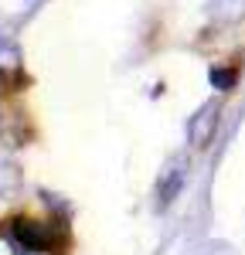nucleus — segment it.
I'll return each instance as SVG.
<instances>
[{
  "label": "nucleus",
  "instance_id": "obj_1",
  "mask_svg": "<svg viewBox=\"0 0 245 255\" xmlns=\"http://www.w3.org/2000/svg\"><path fill=\"white\" fill-rule=\"evenodd\" d=\"M218 116H222V109H218V102H208L198 109V116L191 119V126H187V139L204 150L211 139H215V129H218Z\"/></svg>",
  "mask_w": 245,
  "mask_h": 255
},
{
  "label": "nucleus",
  "instance_id": "obj_5",
  "mask_svg": "<svg viewBox=\"0 0 245 255\" xmlns=\"http://www.w3.org/2000/svg\"><path fill=\"white\" fill-rule=\"evenodd\" d=\"M211 82H215V85H222V89H232L235 75H232V72H211Z\"/></svg>",
  "mask_w": 245,
  "mask_h": 255
},
{
  "label": "nucleus",
  "instance_id": "obj_2",
  "mask_svg": "<svg viewBox=\"0 0 245 255\" xmlns=\"http://www.w3.org/2000/svg\"><path fill=\"white\" fill-rule=\"evenodd\" d=\"M14 235L27 252H48L51 249V235H48V228H38V221H14Z\"/></svg>",
  "mask_w": 245,
  "mask_h": 255
},
{
  "label": "nucleus",
  "instance_id": "obj_4",
  "mask_svg": "<svg viewBox=\"0 0 245 255\" xmlns=\"http://www.w3.org/2000/svg\"><path fill=\"white\" fill-rule=\"evenodd\" d=\"M215 24H239L245 17V0H211Z\"/></svg>",
  "mask_w": 245,
  "mask_h": 255
},
{
  "label": "nucleus",
  "instance_id": "obj_3",
  "mask_svg": "<svg viewBox=\"0 0 245 255\" xmlns=\"http://www.w3.org/2000/svg\"><path fill=\"white\" fill-rule=\"evenodd\" d=\"M181 184H184V163L181 160H174L170 167H167V174H163V180H160V208H167L174 197H177V191H181Z\"/></svg>",
  "mask_w": 245,
  "mask_h": 255
}]
</instances>
